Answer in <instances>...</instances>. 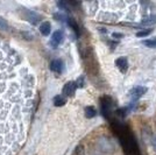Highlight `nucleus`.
Listing matches in <instances>:
<instances>
[{
  "label": "nucleus",
  "mask_w": 156,
  "mask_h": 155,
  "mask_svg": "<svg viewBox=\"0 0 156 155\" xmlns=\"http://www.w3.org/2000/svg\"><path fill=\"white\" fill-rule=\"evenodd\" d=\"M146 92H147V88H146V86L137 85V86H134V88L129 91V96L133 100H137V99H140V98L142 97Z\"/></svg>",
  "instance_id": "nucleus-1"
},
{
  "label": "nucleus",
  "mask_w": 156,
  "mask_h": 155,
  "mask_svg": "<svg viewBox=\"0 0 156 155\" xmlns=\"http://www.w3.org/2000/svg\"><path fill=\"white\" fill-rule=\"evenodd\" d=\"M77 89V84L75 82H68L63 88V93L66 96H73Z\"/></svg>",
  "instance_id": "nucleus-2"
},
{
  "label": "nucleus",
  "mask_w": 156,
  "mask_h": 155,
  "mask_svg": "<svg viewBox=\"0 0 156 155\" xmlns=\"http://www.w3.org/2000/svg\"><path fill=\"white\" fill-rule=\"evenodd\" d=\"M63 41V32L62 31H56V32L52 34L51 36V43L52 45H58L61 42Z\"/></svg>",
  "instance_id": "nucleus-3"
},
{
  "label": "nucleus",
  "mask_w": 156,
  "mask_h": 155,
  "mask_svg": "<svg viewBox=\"0 0 156 155\" xmlns=\"http://www.w3.org/2000/svg\"><path fill=\"white\" fill-rule=\"evenodd\" d=\"M115 65L124 72V71H126L127 68H128V61H127L126 57H119L115 59Z\"/></svg>",
  "instance_id": "nucleus-4"
},
{
  "label": "nucleus",
  "mask_w": 156,
  "mask_h": 155,
  "mask_svg": "<svg viewBox=\"0 0 156 155\" xmlns=\"http://www.w3.org/2000/svg\"><path fill=\"white\" fill-rule=\"evenodd\" d=\"M50 69L52 71H55V72H61V71L63 70V63H62V61L54 59L51 63H50Z\"/></svg>",
  "instance_id": "nucleus-5"
},
{
  "label": "nucleus",
  "mask_w": 156,
  "mask_h": 155,
  "mask_svg": "<svg viewBox=\"0 0 156 155\" xmlns=\"http://www.w3.org/2000/svg\"><path fill=\"white\" fill-rule=\"evenodd\" d=\"M50 29H51V25H50V22H47V21L41 23V26H40V32L42 33L43 35H49Z\"/></svg>",
  "instance_id": "nucleus-6"
},
{
  "label": "nucleus",
  "mask_w": 156,
  "mask_h": 155,
  "mask_svg": "<svg viewBox=\"0 0 156 155\" xmlns=\"http://www.w3.org/2000/svg\"><path fill=\"white\" fill-rule=\"evenodd\" d=\"M141 25H156V14H153V15H149V16H146L144 19L141 21Z\"/></svg>",
  "instance_id": "nucleus-7"
},
{
  "label": "nucleus",
  "mask_w": 156,
  "mask_h": 155,
  "mask_svg": "<svg viewBox=\"0 0 156 155\" xmlns=\"http://www.w3.org/2000/svg\"><path fill=\"white\" fill-rule=\"evenodd\" d=\"M96 114H97V111H96L94 107L87 106V107L85 109V116H86V118H93Z\"/></svg>",
  "instance_id": "nucleus-8"
},
{
  "label": "nucleus",
  "mask_w": 156,
  "mask_h": 155,
  "mask_svg": "<svg viewBox=\"0 0 156 155\" xmlns=\"http://www.w3.org/2000/svg\"><path fill=\"white\" fill-rule=\"evenodd\" d=\"M142 43H143V45H146V47H148V48H156V38L144 40Z\"/></svg>",
  "instance_id": "nucleus-9"
},
{
  "label": "nucleus",
  "mask_w": 156,
  "mask_h": 155,
  "mask_svg": "<svg viewBox=\"0 0 156 155\" xmlns=\"http://www.w3.org/2000/svg\"><path fill=\"white\" fill-rule=\"evenodd\" d=\"M153 32V29H150V28H147V29H142V31H139L136 33V36L137 38H147L149 34H151Z\"/></svg>",
  "instance_id": "nucleus-10"
},
{
  "label": "nucleus",
  "mask_w": 156,
  "mask_h": 155,
  "mask_svg": "<svg viewBox=\"0 0 156 155\" xmlns=\"http://www.w3.org/2000/svg\"><path fill=\"white\" fill-rule=\"evenodd\" d=\"M65 104V98L62 96H56L54 98V105L55 106H63Z\"/></svg>",
  "instance_id": "nucleus-11"
},
{
  "label": "nucleus",
  "mask_w": 156,
  "mask_h": 155,
  "mask_svg": "<svg viewBox=\"0 0 156 155\" xmlns=\"http://www.w3.org/2000/svg\"><path fill=\"white\" fill-rule=\"evenodd\" d=\"M27 19L29 20L30 22H33V23H36V22L39 21L40 16L37 15V14L33 13V12H29V13H28V15H27Z\"/></svg>",
  "instance_id": "nucleus-12"
},
{
  "label": "nucleus",
  "mask_w": 156,
  "mask_h": 155,
  "mask_svg": "<svg viewBox=\"0 0 156 155\" xmlns=\"http://www.w3.org/2000/svg\"><path fill=\"white\" fill-rule=\"evenodd\" d=\"M68 25H69V26L71 27L72 29H73V31L76 32V34H79V29H78L77 23H76V22H75V21H73L72 19H70V18L68 19Z\"/></svg>",
  "instance_id": "nucleus-13"
},
{
  "label": "nucleus",
  "mask_w": 156,
  "mask_h": 155,
  "mask_svg": "<svg viewBox=\"0 0 156 155\" xmlns=\"http://www.w3.org/2000/svg\"><path fill=\"white\" fill-rule=\"evenodd\" d=\"M0 28H2V29H7V28H8L7 22L2 19V18H0Z\"/></svg>",
  "instance_id": "nucleus-14"
},
{
  "label": "nucleus",
  "mask_w": 156,
  "mask_h": 155,
  "mask_svg": "<svg viewBox=\"0 0 156 155\" xmlns=\"http://www.w3.org/2000/svg\"><path fill=\"white\" fill-rule=\"evenodd\" d=\"M113 36H114V38H117V39H120V38L122 36V34H120V33H114V34H113Z\"/></svg>",
  "instance_id": "nucleus-15"
},
{
  "label": "nucleus",
  "mask_w": 156,
  "mask_h": 155,
  "mask_svg": "<svg viewBox=\"0 0 156 155\" xmlns=\"http://www.w3.org/2000/svg\"><path fill=\"white\" fill-rule=\"evenodd\" d=\"M153 146H154V149H155L156 152V135L153 138Z\"/></svg>",
  "instance_id": "nucleus-16"
}]
</instances>
